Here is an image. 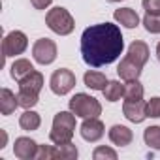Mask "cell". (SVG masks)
<instances>
[{
  "instance_id": "cell-13",
  "label": "cell",
  "mask_w": 160,
  "mask_h": 160,
  "mask_svg": "<svg viewBox=\"0 0 160 160\" xmlns=\"http://www.w3.org/2000/svg\"><path fill=\"white\" fill-rule=\"evenodd\" d=\"M109 139H111V143H113V145L126 147V145H130V143H132L134 134H132V130H130L128 126L115 124V126H111V130H109Z\"/></svg>"
},
{
  "instance_id": "cell-24",
  "label": "cell",
  "mask_w": 160,
  "mask_h": 160,
  "mask_svg": "<svg viewBox=\"0 0 160 160\" xmlns=\"http://www.w3.org/2000/svg\"><path fill=\"white\" fill-rule=\"evenodd\" d=\"M17 98H19V106H21V108H25V109H32V108L38 104L40 94H36V92H28V91H19Z\"/></svg>"
},
{
  "instance_id": "cell-5",
  "label": "cell",
  "mask_w": 160,
  "mask_h": 160,
  "mask_svg": "<svg viewBox=\"0 0 160 160\" xmlns=\"http://www.w3.org/2000/svg\"><path fill=\"white\" fill-rule=\"evenodd\" d=\"M49 85H51V91L55 94L64 96L75 87V75H73V72H70L66 68H58L53 72V75L49 79Z\"/></svg>"
},
{
  "instance_id": "cell-1",
  "label": "cell",
  "mask_w": 160,
  "mask_h": 160,
  "mask_svg": "<svg viewBox=\"0 0 160 160\" xmlns=\"http://www.w3.org/2000/svg\"><path fill=\"white\" fill-rule=\"evenodd\" d=\"M122 49L124 40L121 28L113 23L92 25L85 28L81 34V55L83 60L92 68L115 62L121 57Z\"/></svg>"
},
{
  "instance_id": "cell-9",
  "label": "cell",
  "mask_w": 160,
  "mask_h": 160,
  "mask_svg": "<svg viewBox=\"0 0 160 160\" xmlns=\"http://www.w3.org/2000/svg\"><path fill=\"white\" fill-rule=\"evenodd\" d=\"M122 113L130 122H143L147 119V102L141 100H126L122 106Z\"/></svg>"
},
{
  "instance_id": "cell-17",
  "label": "cell",
  "mask_w": 160,
  "mask_h": 160,
  "mask_svg": "<svg viewBox=\"0 0 160 160\" xmlns=\"http://www.w3.org/2000/svg\"><path fill=\"white\" fill-rule=\"evenodd\" d=\"M83 81H85V85H87L89 89H92V91H104L106 85H108V77H106L104 73H100V72L89 70V72L85 73V77H83Z\"/></svg>"
},
{
  "instance_id": "cell-31",
  "label": "cell",
  "mask_w": 160,
  "mask_h": 160,
  "mask_svg": "<svg viewBox=\"0 0 160 160\" xmlns=\"http://www.w3.org/2000/svg\"><path fill=\"white\" fill-rule=\"evenodd\" d=\"M0 132H2V145H0V149H2V147L6 145V139H8V136H6V132H4V130H0Z\"/></svg>"
},
{
  "instance_id": "cell-18",
  "label": "cell",
  "mask_w": 160,
  "mask_h": 160,
  "mask_svg": "<svg viewBox=\"0 0 160 160\" xmlns=\"http://www.w3.org/2000/svg\"><path fill=\"white\" fill-rule=\"evenodd\" d=\"M40 124H42L40 113H36V111H32V109H27V111L21 115V119H19V126H21L23 130H27V132L38 130Z\"/></svg>"
},
{
  "instance_id": "cell-6",
  "label": "cell",
  "mask_w": 160,
  "mask_h": 160,
  "mask_svg": "<svg viewBox=\"0 0 160 160\" xmlns=\"http://www.w3.org/2000/svg\"><path fill=\"white\" fill-rule=\"evenodd\" d=\"M27 47H28V40H27L25 32H21V30H13L2 40L4 58L6 57H15V55H23L27 51Z\"/></svg>"
},
{
  "instance_id": "cell-10",
  "label": "cell",
  "mask_w": 160,
  "mask_h": 160,
  "mask_svg": "<svg viewBox=\"0 0 160 160\" xmlns=\"http://www.w3.org/2000/svg\"><path fill=\"white\" fill-rule=\"evenodd\" d=\"M36 152H38V143L30 138H17L15 139V145H13V154L19 158V160H30V158H36Z\"/></svg>"
},
{
  "instance_id": "cell-4",
  "label": "cell",
  "mask_w": 160,
  "mask_h": 160,
  "mask_svg": "<svg viewBox=\"0 0 160 160\" xmlns=\"http://www.w3.org/2000/svg\"><path fill=\"white\" fill-rule=\"evenodd\" d=\"M70 111L75 117L81 119H91V117H98L102 113V106L96 98L85 94V92H77L72 100H70Z\"/></svg>"
},
{
  "instance_id": "cell-11",
  "label": "cell",
  "mask_w": 160,
  "mask_h": 160,
  "mask_svg": "<svg viewBox=\"0 0 160 160\" xmlns=\"http://www.w3.org/2000/svg\"><path fill=\"white\" fill-rule=\"evenodd\" d=\"M117 73L121 75V79H124V81L139 79V75H141V66H139V64H136L132 58L124 57V58L119 62V66H117Z\"/></svg>"
},
{
  "instance_id": "cell-19",
  "label": "cell",
  "mask_w": 160,
  "mask_h": 160,
  "mask_svg": "<svg viewBox=\"0 0 160 160\" xmlns=\"http://www.w3.org/2000/svg\"><path fill=\"white\" fill-rule=\"evenodd\" d=\"M32 70H34V66H32L30 60H27V58H17V60L12 64V77L15 79V81H21V79H23L25 75H28Z\"/></svg>"
},
{
  "instance_id": "cell-33",
  "label": "cell",
  "mask_w": 160,
  "mask_h": 160,
  "mask_svg": "<svg viewBox=\"0 0 160 160\" xmlns=\"http://www.w3.org/2000/svg\"><path fill=\"white\" fill-rule=\"evenodd\" d=\"M111 2H121V0H111Z\"/></svg>"
},
{
  "instance_id": "cell-3",
  "label": "cell",
  "mask_w": 160,
  "mask_h": 160,
  "mask_svg": "<svg viewBox=\"0 0 160 160\" xmlns=\"http://www.w3.org/2000/svg\"><path fill=\"white\" fill-rule=\"evenodd\" d=\"M45 23H47V27H49L55 34H58V36H68V34H72L73 28H75V23H73L72 13H70L66 8H60V6L47 12Z\"/></svg>"
},
{
  "instance_id": "cell-28",
  "label": "cell",
  "mask_w": 160,
  "mask_h": 160,
  "mask_svg": "<svg viewBox=\"0 0 160 160\" xmlns=\"http://www.w3.org/2000/svg\"><path fill=\"white\" fill-rule=\"evenodd\" d=\"M147 117H160V98L154 96L147 102Z\"/></svg>"
},
{
  "instance_id": "cell-29",
  "label": "cell",
  "mask_w": 160,
  "mask_h": 160,
  "mask_svg": "<svg viewBox=\"0 0 160 160\" xmlns=\"http://www.w3.org/2000/svg\"><path fill=\"white\" fill-rule=\"evenodd\" d=\"M143 10L152 15H160V0H143Z\"/></svg>"
},
{
  "instance_id": "cell-27",
  "label": "cell",
  "mask_w": 160,
  "mask_h": 160,
  "mask_svg": "<svg viewBox=\"0 0 160 160\" xmlns=\"http://www.w3.org/2000/svg\"><path fill=\"white\" fill-rule=\"evenodd\" d=\"M94 160H117V152L109 147H96L92 152Z\"/></svg>"
},
{
  "instance_id": "cell-2",
  "label": "cell",
  "mask_w": 160,
  "mask_h": 160,
  "mask_svg": "<svg viewBox=\"0 0 160 160\" xmlns=\"http://www.w3.org/2000/svg\"><path fill=\"white\" fill-rule=\"evenodd\" d=\"M73 130H75V115L72 111H60L53 119V126H51V132H49V139L55 145L68 143L73 138Z\"/></svg>"
},
{
  "instance_id": "cell-12",
  "label": "cell",
  "mask_w": 160,
  "mask_h": 160,
  "mask_svg": "<svg viewBox=\"0 0 160 160\" xmlns=\"http://www.w3.org/2000/svg\"><path fill=\"white\" fill-rule=\"evenodd\" d=\"M126 57L132 58L136 64H139V66L143 68V66L147 64V60H149V47H147V43H145V42H139V40L132 42L130 47H128Z\"/></svg>"
},
{
  "instance_id": "cell-7",
  "label": "cell",
  "mask_w": 160,
  "mask_h": 160,
  "mask_svg": "<svg viewBox=\"0 0 160 160\" xmlns=\"http://www.w3.org/2000/svg\"><path fill=\"white\" fill-rule=\"evenodd\" d=\"M32 55L38 64H51L57 58V43L49 38H40L32 45Z\"/></svg>"
},
{
  "instance_id": "cell-14",
  "label": "cell",
  "mask_w": 160,
  "mask_h": 160,
  "mask_svg": "<svg viewBox=\"0 0 160 160\" xmlns=\"http://www.w3.org/2000/svg\"><path fill=\"white\" fill-rule=\"evenodd\" d=\"M43 87V75L36 70H32L28 75H25L21 81H19V91H28V92H36L40 94Z\"/></svg>"
},
{
  "instance_id": "cell-8",
  "label": "cell",
  "mask_w": 160,
  "mask_h": 160,
  "mask_svg": "<svg viewBox=\"0 0 160 160\" xmlns=\"http://www.w3.org/2000/svg\"><path fill=\"white\" fill-rule=\"evenodd\" d=\"M79 132H81V138H83L85 141L94 143V141H98V139L104 138L106 128H104V122H102L98 117H91V119H85V121H83L81 130H79Z\"/></svg>"
},
{
  "instance_id": "cell-20",
  "label": "cell",
  "mask_w": 160,
  "mask_h": 160,
  "mask_svg": "<svg viewBox=\"0 0 160 160\" xmlns=\"http://www.w3.org/2000/svg\"><path fill=\"white\" fill-rule=\"evenodd\" d=\"M124 100H141L143 98V85L139 79H132V81L124 83Z\"/></svg>"
},
{
  "instance_id": "cell-15",
  "label": "cell",
  "mask_w": 160,
  "mask_h": 160,
  "mask_svg": "<svg viewBox=\"0 0 160 160\" xmlns=\"http://www.w3.org/2000/svg\"><path fill=\"white\" fill-rule=\"evenodd\" d=\"M17 108H19V98L10 89L4 87L0 91V113L2 115H12Z\"/></svg>"
},
{
  "instance_id": "cell-30",
  "label": "cell",
  "mask_w": 160,
  "mask_h": 160,
  "mask_svg": "<svg viewBox=\"0 0 160 160\" xmlns=\"http://www.w3.org/2000/svg\"><path fill=\"white\" fill-rule=\"evenodd\" d=\"M51 2H53V0H30V4H32L36 10H45Z\"/></svg>"
},
{
  "instance_id": "cell-25",
  "label": "cell",
  "mask_w": 160,
  "mask_h": 160,
  "mask_svg": "<svg viewBox=\"0 0 160 160\" xmlns=\"http://www.w3.org/2000/svg\"><path fill=\"white\" fill-rule=\"evenodd\" d=\"M143 25H145L147 32H151V34H160V15L145 13V17H143Z\"/></svg>"
},
{
  "instance_id": "cell-22",
  "label": "cell",
  "mask_w": 160,
  "mask_h": 160,
  "mask_svg": "<svg viewBox=\"0 0 160 160\" xmlns=\"http://www.w3.org/2000/svg\"><path fill=\"white\" fill-rule=\"evenodd\" d=\"M57 158L58 160H75L77 158V147L72 141L57 145Z\"/></svg>"
},
{
  "instance_id": "cell-26",
  "label": "cell",
  "mask_w": 160,
  "mask_h": 160,
  "mask_svg": "<svg viewBox=\"0 0 160 160\" xmlns=\"http://www.w3.org/2000/svg\"><path fill=\"white\" fill-rule=\"evenodd\" d=\"M57 158V147L53 145H38L36 160H55Z\"/></svg>"
},
{
  "instance_id": "cell-16",
  "label": "cell",
  "mask_w": 160,
  "mask_h": 160,
  "mask_svg": "<svg viewBox=\"0 0 160 160\" xmlns=\"http://www.w3.org/2000/svg\"><path fill=\"white\" fill-rule=\"evenodd\" d=\"M115 21L126 28H136L139 25V15L132 10V8H121V10H115L113 13Z\"/></svg>"
},
{
  "instance_id": "cell-32",
  "label": "cell",
  "mask_w": 160,
  "mask_h": 160,
  "mask_svg": "<svg viewBox=\"0 0 160 160\" xmlns=\"http://www.w3.org/2000/svg\"><path fill=\"white\" fill-rule=\"evenodd\" d=\"M156 57H158V62H160V43L156 45Z\"/></svg>"
},
{
  "instance_id": "cell-21",
  "label": "cell",
  "mask_w": 160,
  "mask_h": 160,
  "mask_svg": "<svg viewBox=\"0 0 160 160\" xmlns=\"http://www.w3.org/2000/svg\"><path fill=\"white\" fill-rule=\"evenodd\" d=\"M102 92H104L108 102H117L124 94V85H121L119 81H108V85H106V89Z\"/></svg>"
},
{
  "instance_id": "cell-23",
  "label": "cell",
  "mask_w": 160,
  "mask_h": 160,
  "mask_svg": "<svg viewBox=\"0 0 160 160\" xmlns=\"http://www.w3.org/2000/svg\"><path fill=\"white\" fill-rule=\"evenodd\" d=\"M143 139L151 149H160V126H149L143 132Z\"/></svg>"
}]
</instances>
